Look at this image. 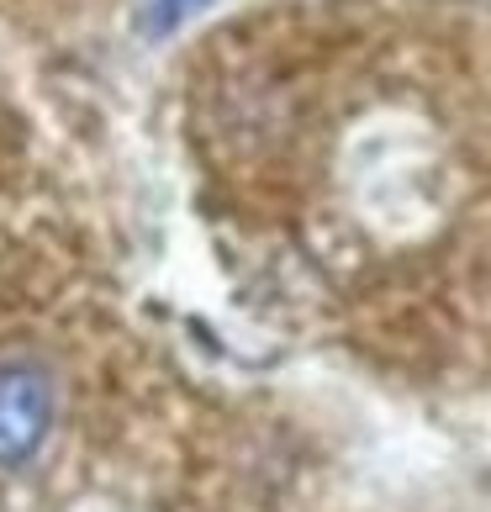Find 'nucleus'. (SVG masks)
<instances>
[{"instance_id":"obj_1","label":"nucleus","mask_w":491,"mask_h":512,"mask_svg":"<svg viewBox=\"0 0 491 512\" xmlns=\"http://www.w3.org/2000/svg\"><path fill=\"white\" fill-rule=\"evenodd\" d=\"M53 407H59V391H53V375L43 365H32V359L0 365V470L27 465L43 449Z\"/></svg>"},{"instance_id":"obj_2","label":"nucleus","mask_w":491,"mask_h":512,"mask_svg":"<svg viewBox=\"0 0 491 512\" xmlns=\"http://www.w3.org/2000/svg\"><path fill=\"white\" fill-rule=\"evenodd\" d=\"M206 6V0H148V11H143V32L148 37H164V32H175L185 27L191 16Z\"/></svg>"}]
</instances>
